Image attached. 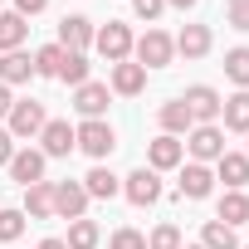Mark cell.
Returning a JSON list of instances; mask_svg holds the SVG:
<instances>
[{"label": "cell", "instance_id": "cell-36", "mask_svg": "<svg viewBox=\"0 0 249 249\" xmlns=\"http://www.w3.org/2000/svg\"><path fill=\"white\" fill-rule=\"evenodd\" d=\"M10 157H15V137L0 132V166H10Z\"/></svg>", "mask_w": 249, "mask_h": 249}, {"label": "cell", "instance_id": "cell-1", "mask_svg": "<svg viewBox=\"0 0 249 249\" xmlns=\"http://www.w3.org/2000/svg\"><path fill=\"white\" fill-rule=\"evenodd\" d=\"M73 147H83L93 161H103V157H112L117 137H112V127L103 117H93V122H83V127H73Z\"/></svg>", "mask_w": 249, "mask_h": 249}, {"label": "cell", "instance_id": "cell-33", "mask_svg": "<svg viewBox=\"0 0 249 249\" xmlns=\"http://www.w3.org/2000/svg\"><path fill=\"white\" fill-rule=\"evenodd\" d=\"M230 25L249 35V0H230Z\"/></svg>", "mask_w": 249, "mask_h": 249}, {"label": "cell", "instance_id": "cell-35", "mask_svg": "<svg viewBox=\"0 0 249 249\" xmlns=\"http://www.w3.org/2000/svg\"><path fill=\"white\" fill-rule=\"evenodd\" d=\"M44 5H49V0H15V15H25V20H30V15H39Z\"/></svg>", "mask_w": 249, "mask_h": 249}, {"label": "cell", "instance_id": "cell-26", "mask_svg": "<svg viewBox=\"0 0 249 249\" xmlns=\"http://www.w3.org/2000/svg\"><path fill=\"white\" fill-rule=\"evenodd\" d=\"M64 54H69V49H59V44H44V49L35 54V73H44V78H59V69H64Z\"/></svg>", "mask_w": 249, "mask_h": 249}, {"label": "cell", "instance_id": "cell-39", "mask_svg": "<svg viewBox=\"0 0 249 249\" xmlns=\"http://www.w3.org/2000/svg\"><path fill=\"white\" fill-rule=\"evenodd\" d=\"M166 5H181V10H186V5H196V0H166Z\"/></svg>", "mask_w": 249, "mask_h": 249}, {"label": "cell", "instance_id": "cell-15", "mask_svg": "<svg viewBox=\"0 0 249 249\" xmlns=\"http://www.w3.org/2000/svg\"><path fill=\"white\" fill-rule=\"evenodd\" d=\"M210 186H215V171H210V166L191 161V166L181 171V196H191V200H205V196H210Z\"/></svg>", "mask_w": 249, "mask_h": 249}, {"label": "cell", "instance_id": "cell-40", "mask_svg": "<svg viewBox=\"0 0 249 249\" xmlns=\"http://www.w3.org/2000/svg\"><path fill=\"white\" fill-rule=\"evenodd\" d=\"M181 249H205V244H181Z\"/></svg>", "mask_w": 249, "mask_h": 249}, {"label": "cell", "instance_id": "cell-32", "mask_svg": "<svg viewBox=\"0 0 249 249\" xmlns=\"http://www.w3.org/2000/svg\"><path fill=\"white\" fill-rule=\"evenodd\" d=\"M112 249H147V239H142L137 230H117V234H112Z\"/></svg>", "mask_w": 249, "mask_h": 249}, {"label": "cell", "instance_id": "cell-27", "mask_svg": "<svg viewBox=\"0 0 249 249\" xmlns=\"http://www.w3.org/2000/svg\"><path fill=\"white\" fill-rule=\"evenodd\" d=\"M69 249H93L98 244V225L93 220H69V239H64Z\"/></svg>", "mask_w": 249, "mask_h": 249}, {"label": "cell", "instance_id": "cell-7", "mask_svg": "<svg viewBox=\"0 0 249 249\" xmlns=\"http://www.w3.org/2000/svg\"><path fill=\"white\" fill-rule=\"evenodd\" d=\"M88 44H93V25H88L83 15H64V20H59V49L83 54Z\"/></svg>", "mask_w": 249, "mask_h": 249}, {"label": "cell", "instance_id": "cell-16", "mask_svg": "<svg viewBox=\"0 0 249 249\" xmlns=\"http://www.w3.org/2000/svg\"><path fill=\"white\" fill-rule=\"evenodd\" d=\"M78 186L88 191V200H112V196L122 191V181H117V176H112L107 166H93V171H88V176H83Z\"/></svg>", "mask_w": 249, "mask_h": 249}, {"label": "cell", "instance_id": "cell-2", "mask_svg": "<svg viewBox=\"0 0 249 249\" xmlns=\"http://www.w3.org/2000/svg\"><path fill=\"white\" fill-rule=\"evenodd\" d=\"M93 44H98V54H103L107 64H122V59L132 54V30H127V25H117V20H107V30H98Z\"/></svg>", "mask_w": 249, "mask_h": 249}, {"label": "cell", "instance_id": "cell-3", "mask_svg": "<svg viewBox=\"0 0 249 249\" xmlns=\"http://www.w3.org/2000/svg\"><path fill=\"white\" fill-rule=\"evenodd\" d=\"M186 147H191V157H196L200 166H205V161H220V157H225V132L215 127V122H200V127H191V142H186Z\"/></svg>", "mask_w": 249, "mask_h": 249}, {"label": "cell", "instance_id": "cell-24", "mask_svg": "<svg viewBox=\"0 0 249 249\" xmlns=\"http://www.w3.org/2000/svg\"><path fill=\"white\" fill-rule=\"evenodd\" d=\"M200 244H205V249H239L234 230H230V225H220V220H205V230H200Z\"/></svg>", "mask_w": 249, "mask_h": 249}, {"label": "cell", "instance_id": "cell-19", "mask_svg": "<svg viewBox=\"0 0 249 249\" xmlns=\"http://www.w3.org/2000/svg\"><path fill=\"white\" fill-rule=\"evenodd\" d=\"M215 171H220V181H225L230 191H239V186L249 181V157H239V152H225V157L215 161Z\"/></svg>", "mask_w": 249, "mask_h": 249}, {"label": "cell", "instance_id": "cell-13", "mask_svg": "<svg viewBox=\"0 0 249 249\" xmlns=\"http://www.w3.org/2000/svg\"><path fill=\"white\" fill-rule=\"evenodd\" d=\"M35 78V59L30 54H20V49H10V54H0V83H30Z\"/></svg>", "mask_w": 249, "mask_h": 249}, {"label": "cell", "instance_id": "cell-8", "mask_svg": "<svg viewBox=\"0 0 249 249\" xmlns=\"http://www.w3.org/2000/svg\"><path fill=\"white\" fill-rule=\"evenodd\" d=\"M122 191H127V200H132V205H157V200H161V181H157V171H147V166H142V171H132Z\"/></svg>", "mask_w": 249, "mask_h": 249}, {"label": "cell", "instance_id": "cell-34", "mask_svg": "<svg viewBox=\"0 0 249 249\" xmlns=\"http://www.w3.org/2000/svg\"><path fill=\"white\" fill-rule=\"evenodd\" d=\"M161 5H166V0H132V10H137L142 20H157V15H161Z\"/></svg>", "mask_w": 249, "mask_h": 249}, {"label": "cell", "instance_id": "cell-14", "mask_svg": "<svg viewBox=\"0 0 249 249\" xmlns=\"http://www.w3.org/2000/svg\"><path fill=\"white\" fill-rule=\"evenodd\" d=\"M147 157H152V171H171V166H181L186 147H181V142H176L171 132H161V137L152 142V152H147Z\"/></svg>", "mask_w": 249, "mask_h": 249}, {"label": "cell", "instance_id": "cell-25", "mask_svg": "<svg viewBox=\"0 0 249 249\" xmlns=\"http://www.w3.org/2000/svg\"><path fill=\"white\" fill-rule=\"evenodd\" d=\"M244 220H249V200H244L239 191H230V196L220 200V225L234 230V225H244Z\"/></svg>", "mask_w": 249, "mask_h": 249}, {"label": "cell", "instance_id": "cell-22", "mask_svg": "<svg viewBox=\"0 0 249 249\" xmlns=\"http://www.w3.org/2000/svg\"><path fill=\"white\" fill-rule=\"evenodd\" d=\"M25 210H30L35 220L54 215V181H35V186L25 191Z\"/></svg>", "mask_w": 249, "mask_h": 249}, {"label": "cell", "instance_id": "cell-10", "mask_svg": "<svg viewBox=\"0 0 249 249\" xmlns=\"http://www.w3.org/2000/svg\"><path fill=\"white\" fill-rule=\"evenodd\" d=\"M44 161H49L44 152H30V147H25V152H15V157H10V176L30 191L35 181H44Z\"/></svg>", "mask_w": 249, "mask_h": 249}, {"label": "cell", "instance_id": "cell-37", "mask_svg": "<svg viewBox=\"0 0 249 249\" xmlns=\"http://www.w3.org/2000/svg\"><path fill=\"white\" fill-rule=\"evenodd\" d=\"M10 107H15V98H10V88L0 83V117H10Z\"/></svg>", "mask_w": 249, "mask_h": 249}, {"label": "cell", "instance_id": "cell-5", "mask_svg": "<svg viewBox=\"0 0 249 249\" xmlns=\"http://www.w3.org/2000/svg\"><path fill=\"white\" fill-rule=\"evenodd\" d=\"M44 103H35V98H25V103H15L10 107V137H35V132H44Z\"/></svg>", "mask_w": 249, "mask_h": 249}, {"label": "cell", "instance_id": "cell-18", "mask_svg": "<svg viewBox=\"0 0 249 249\" xmlns=\"http://www.w3.org/2000/svg\"><path fill=\"white\" fill-rule=\"evenodd\" d=\"M220 112H225V127L230 132H249V88H239L234 98H225Z\"/></svg>", "mask_w": 249, "mask_h": 249}, {"label": "cell", "instance_id": "cell-23", "mask_svg": "<svg viewBox=\"0 0 249 249\" xmlns=\"http://www.w3.org/2000/svg\"><path fill=\"white\" fill-rule=\"evenodd\" d=\"M161 127L176 137V132H191V127H196V117H191V107L176 98V103H166V107H161Z\"/></svg>", "mask_w": 249, "mask_h": 249}, {"label": "cell", "instance_id": "cell-9", "mask_svg": "<svg viewBox=\"0 0 249 249\" xmlns=\"http://www.w3.org/2000/svg\"><path fill=\"white\" fill-rule=\"evenodd\" d=\"M181 103L191 107V117H196V122H215V117H220V93H215V88H205V83L186 88V98H181Z\"/></svg>", "mask_w": 249, "mask_h": 249}, {"label": "cell", "instance_id": "cell-38", "mask_svg": "<svg viewBox=\"0 0 249 249\" xmlns=\"http://www.w3.org/2000/svg\"><path fill=\"white\" fill-rule=\"evenodd\" d=\"M39 249H69V244H64V239H44Z\"/></svg>", "mask_w": 249, "mask_h": 249}, {"label": "cell", "instance_id": "cell-17", "mask_svg": "<svg viewBox=\"0 0 249 249\" xmlns=\"http://www.w3.org/2000/svg\"><path fill=\"white\" fill-rule=\"evenodd\" d=\"M39 142H44V157H69L73 152V127L69 122H44Z\"/></svg>", "mask_w": 249, "mask_h": 249}, {"label": "cell", "instance_id": "cell-20", "mask_svg": "<svg viewBox=\"0 0 249 249\" xmlns=\"http://www.w3.org/2000/svg\"><path fill=\"white\" fill-rule=\"evenodd\" d=\"M25 35H30V25H25V15H15V10H0V49H20L25 44Z\"/></svg>", "mask_w": 249, "mask_h": 249}, {"label": "cell", "instance_id": "cell-4", "mask_svg": "<svg viewBox=\"0 0 249 249\" xmlns=\"http://www.w3.org/2000/svg\"><path fill=\"white\" fill-rule=\"evenodd\" d=\"M132 49H137V64H142V69H161V64H171V54H176L171 35H161V30H147Z\"/></svg>", "mask_w": 249, "mask_h": 249}, {"label": "cell", "instance_id": "cell-41", "mask_svg": "<svg viewBox=\"0 0 249 249\" xmlns=\"http://www.w3.org/2000/svg\"><path fill=\"white\" fill-rule=\"evenodd\" d=\"M244 249H249V244H244Z\"/></svg>", "mask_w": 249, "mask_h": 249}, {"label": "cell", "instance_id": "cell-29", "mask_svg": "<svg viewBox=\"0 0 249 249\" xmlns=\"http://www.w3.org/2000/svg\"><path fill=\"white\" fill-rule=\"evenodd\" d=\"M225 73H230L239 88H249V49H230V54H225Z\"/></svg>", "mask_w": 249, "mask_h": 249}, {"label": "cell", "instance_id": "cell-21", "mask_svg": "<svg viewBox=\"0 0 249 249\" xmlns=\"http://www.w3.org/2000/svg\"><path fill=\"white\" fill-rule=\"evenodd\" d=\"M171 44H176V49H181L186 59H200V54L210 49V30H205V25H186V30H181V35H176Z\"/></svg>", "mask_w": 249, "mask_h": 249}, {"label": "cell", "instance_id": "cell-12", "mask_svg": "<svg viewBox=\"0 0 249 249\" xmlns=\"http://www.w3.org/2000/svg\"><path fill=\"white\" fill-rule=\"evenodd\" d=\"M147 88V69L142 64H112V93H122V98H132V93H142Z\"/></svg>", "mask_w": 249, "mask_h": 249}, {"label": "cell", "instance_id": "cell-28", "mask_svg": "<svg viewBox=\"0 0 249 249\" xmlns=\"http://www.w3.org/2000/svg\"><path fill=\"white\" fill-rule=\"evenodd\" d=\"M59 78H64V83H73V88H83V83H88V59H83V54H64Z\"/></svg>", "mask_w": 249, "mask_h": 249}, {"label": "cell", "instance_id": "cell-6", "mask_svg": "<svg viewBox=\"0 0 249 249\" xmlns=\"http://www.w3.org/2000/svg\"><path fill=\"white\" fill-rule=\"evenodd\" d=\"M83 210H88V191H83L78 181H59V186H54V215L83 220Z\"/></svg>", "mask_w": 249, "mask_h": 249}, {"label": "cell", "instance_id": "cell-31", "mask_svg": "<svg viewBox=\"0 0 249 249\" xmlns=\"http://www.w3.org/2000/svg\"><path fill=\"white\" fill-rule=\"evenodd\" d=\"M147 249H181V230L176 225H157L152 239H147Z\"/></svg>", "mask_w": 249, "mask_h": 249}, {"label": "cell", "instance_id": "cell-11", "mask_svg": "<svg viewBox=\"0 0 249 249\" xmlns=\"http://www.w3.org/2000/svg\"><path fill=\"white\" fill-rule=\"evenodd\" d=\"M73 107L83 112V122L103 117V112H107V83H83V88L73 93Z\"/></svg>", "mask_w": 249, "mask_h": 249}, {"label": "cell", "instance_id": "cell-30", "mask_svg": "<svg viewBox=\"0 0 249 249\" xmlns=\"http://www.w3.org/2000/svg\"><path fill=\"white\" fill-rule=\"evenodd\" d=\"M25 234V210H0V239H20Z\"/></svg>", "mask_w": 249, "mask_h": 249}]
</instances>
